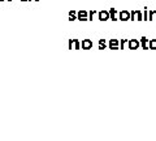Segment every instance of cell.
Listing matches in <instances>:
<instances>
[{"label":"cell","instance_id":"obj_1","mask_svg":"<svg viewBox=\"0 0 156 141\" xmlns=\"http://www.w3.org/2000/svg\"><path fill=\"white\" fill-rule=\"evenodd\" d=\"M68 48H69V50H80L81 42L78 39H69L68 41Z\"/></svg>","mask_w":156,"mask_h":141},{"label":"cell","instance_id":"obj_2","mask_svg":"<svg viewBox=\"0 0 156 141\" xmlns=\"http://www.w3.org/2000/svg\"><path fill=\"white\" fill-rule=\"evenodd\" d=\"M139 46H140V41L139 39H129L128 41L129 50H138Z\"/></svg>","mask_w":156,"mask_h":141},{"label":"cell","instance_id":"obj_3","mask_svg":"<svg viewBox=\"0 0 156 141\" xmlns=\"http://www.w3.org/2000/svg\"><path fill=\"white\" fill-rule=\"evenodd\" d=\"M77 20L80 21H89V12L87 11H78L77 12Z\"/></svg>","mask_w":156,"mask_h":141},{"label":"cell","instance_id":"obj_4","mask_svg":"<svg viewBox=\"0 0 156 141\" xmlns=\"http://www.w3.org/2000/svg\"><path fill=\"white\" fill-rule=\"evenodd\" d=\"M92 46H94V43H92L91 39H83L81 42V48L82 50H91Z\"/></svg>","mask_w":156,"mask_h":141},{"label":"cell","instance_id":"obj_5","mask_svg":"<svg viewBox=\"0 0 156 141\" xmlns=\"http://www.w3.org/2000/svg\"><path fill=\"white\" fill-rule=\"evenodd\" d=\"M98 18H99L100 21H107V20H109V11H100V12H98Z\"/></svg>","mask_w":156,"mask_h":141},{"label":"cell","instance_id":"obj_6","mask_svg":"<svg viewBox=\"0 0 156 141\" xmlns=\"http://www.w3.org/2000/svg\"><path fill=\"white\" fill-rule=\"evenodd\" d=\"M119 20H121V21H129L130 20V12L129 11H121V12H119Z\"/></svg>","mask_w":156,"mask_h":141},{"label":"cell","instance_id":"obj_7","mask_svg":"<svg viewBox=\"0 0 156 141\" xmlns=\"http://www.w3.org/2000/svg\"><path fill=\"white\" fill-rule=\"evenodd\" d=\"M109 50H120V39H109Z\"/></svg>","mask_w":156,"mask_h":141},{"label":"cell","instance_id":"obj_8","mask_svg":"<svg viewBox=\"0 0 156 141\" xmlns=\"http://www.w3.org/2000/svg\"><path fill=\"white\" fill-rule=\"evenodd\" d=\"M109 20H112V21H117V20H119V12H117L115 8L109 9Z\"/></svg>","mask_w":156,"mask_h":141},{"label":"cell","instance_id":"obj_9","mask_svg":"<svg viewBox=\"0 0 156 141\" xmlns=\"http://www.w3.org/2000/svg\"><path fill=\"white\" fill-rule=\"evenodd\" d=\"M139 41H140V46H142L143 50H150V48H148V39H147V38H146L144 35L140 38Z\"/></svg>","mask_w":156,"mask_h":141},{"label":"cell","instance_id":"obj_10","mask_svg":"<svg viewBox=\"0 0 156 141\" xmlns=\"http://www.w3.org/2000/svg\"><path fill=\"white\" fill-rule=\"evenodd\" d=\"M148 48L150 50H156V39H148Z\"/></svg>","mask_w":156,"mask_h":141},{"label":"cell","instance_id":"obj_11","mask_svg":"<svg viewBox=\"0 0 156 141\" xmlns=\"http://www.w3.org/2000/svg\"><path fill=\"white\" fill-rule=\"evenodd\" d=\"M76 20H77V12L69 11V21H76Z\"/></svg>","mask_w":156,"mask_h":141},{"label":"cell","instance_id":"obj_12","mask_svg":"<svg viewBox=\"0 0 156 141\" xmlns=\"http://www.w3.org/2000/svg\"><path fill=\"white\" fill-rule=\"evenodd\" d=\"M135 20L136 21H143V13L140 11H135Z\"/></svg>","mask_w":156,"mask_h":141},{"label":"cell","instance_id":"obj_13","mask_svg":"<svg viewBox=\"0 0 156 141\" xmlns=\"http://www.w3.org/2000/svg\"><path fill=\"white\" fill-rule=\"evenodd\" d=\"M105 48H107V41L99 39V50H105Z\"/></svg>","mask_w":156,"mask_h":141},{"label":"cell","instance_id":"obj_14","mask_svg":"<svg viewBox=\"0 0 156 141\" xmlns=\"http://www.w3.org/2000/svg\"><path fill=\"white\" fill-rule=\"evenodd\" d=\"M96 14H98V12L95 11V9H94V11H90V12H89V21L94 20V17L96 16Z\"/></svg>","mask_w":156,"mask_h":141},{"label":"cell","instance_id":"obj_15","mask_svg":"<svg viewBox=\"0 0 156 141\" xmlns=\"http://www.w3.org/2000/svg\"><path fill=\"white\" fill-rule=\"evenodd\" d=\"M129 39H120V50H125V45Z\"/></svg>","mask_w":156,"mask_h":141},{"label":"cell","instance_id":"obj_16","mask_svg":"<svg viewBox=\"0 0 156 141\" xmlns=\"http://www.w3.org/2000/svg\"><path fill=\"white\" fill-rule=\"evenodd\" d=\"M142 13H143V21H148V9L146 8Z\"/></svg>","mask_w":156,"mask_h":141},{"label":"cell","instance_id":"obj_17","mask_svg":"<svg viewBox=\"0 0 156 141\" xmlns=\"http://www.w3.org/2000/svg\"><path fill=\"white\" fill-rule=\"evenodd\" d=\"M154 20V11H148V21Z\"/></svg>","mask_w":156,"mask_h":141},{"label":"cell","instance_id":"obj_18","mask_svg":"<svg viewBox=\"0 0 156 141\" xmlns=\"http://www.w3.org/2000/svg\"><path fill=\"white\" fill-rule=\"evenodd\" d=\"M130 20L131 21H135V11H131L130 12Z\"/></svg>","mask_w":156,"mask_h":141},{"label":"cell","instance_id":"obj_19","mask_svg":"<svg viewBox=\"0 0 156 141\" xmlns=\"http://www.w3.org/2000/svg\"><path fill=\"white\" fill-rule=\"evenodd\" d=\"M154 20H156V11H154Z\"/></svg>","mask_w":156,"mask_h":141},{"label":"cell","instance_id":"obj_20","mask_svg":"<svg viewBox=\"0 0 156 141\" xmlns=\"http://www.w3.org/2000/svg\"><path fill=\"white\" fill-rule=\"evenodd\" d=\"M20 2H31V0H20Z\"/></svg>","mask_w":156,"mask_h":141},{"label":"cell","instance_id":"obj_21","mask_svg":"<svg viewBox=\"0 0 156 141\" xmlns=\"http://www.w3.org/2000/svg\"><path fill=\"white\" fill-rule=\"evenodd\" d=\"M8 2H12V0H8Z\"/></svg>","mask_w":156,"mask_h":141},{"label":"cell","instance_id":"obj_22","mask_svg":"<svg viewBox=\"0 0 156 141\" xmlns=\"http://www.w3.org/2000/svg\"><path fill=\"white\" fill-rule=\"evenodd\" d=\"M0 2H4V0H0Z\"/></svg>","mask_w":156,"mask_h":141},{"label":"cell","instance_id":"obj_23","mask_svg":"<svg viewBox=\"0 0 156 141\" xmlns=\"http://www.w3.org/2000/svg\"><path fill=\"white\" fill-rule=\"evenodd\" d=\"M35 2H39V0H35Z\"/></svg>","mask_w":156,"mask_h":141}]
</instances>
